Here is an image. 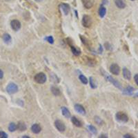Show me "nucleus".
<instances>
[{"label":"nucleus","instance_id":"nucleus-1","mask_svg":"<svg viewBox=\"0 0 138 138\" xmlns=\"http://www.w3.org/2000/svg\"><path fill=\"white\" fill-rule=\"evenodd\" d=\"M115 119L117 121L121 123H126L128 121V117L124 112H118L115 115Z\"/></svg>","mask_w":138,"mask_h":138},{"label":"nucleus","instance_id":"nucleus-2","mask_svg":"<svg viewBox=\"0 0 138 138\" xmlns=\"http://www.w3.org/2000/svg\"><path fill=\"white\" fill-rule=\"evenodd\" d=\"M46 75H45L44 72H39L37 73V75H35L34 77V80L35 82L40 84H43L46 82Z\"/></svg>","mask_w":138,"mask_h":138},{"label":"nucleus","instance_id":"nucleus-3","mask_svg":"<svg viewBox=\"0 0 138 138\" xmlns=\"http://www.w3.org/2000/svg\"><path fill=\"white\" fill-rule=\"evenodd\" d=\"M6 91L9 94H15L18 91V86L15 83H10L7 86Z\"/></svg>","mask_w":138,"mask_h":138},{"label":"nucleus","instance_id":"nucleus-4","mask_svg":"<svg viewBox=\"0 0 138 138\" xmlns=\"http://www.w3.org/2000/svg\"><path fill=\"white\" fill-rule=\"evenodd\" d=\"M106 79L108 81V82H110L113 85L115 86L116 88H117L118 89H120V90H122V86H121V84L118 81H117V79H114L113 77H111L110 75H107L106 77Z\"/></svg>","mask_w":138,"mask_h":138},{"label":"nucleus","instance_id":"nucleus-5","mask_svg":"<svg viewBox=\"0 0 138 138\" xmlns=\"http://www.w3.org/2000/svg\"><path fill=\"white\" fill-rule=\"evenodd\" d=\"M82 25L85 28H89L92 24V18L89 15H84L82 17Z\"/></svg>","mask_w":138,"mask_h":138},{"label":"nucleus","instance_id":"nucleus-6","mask_svg":"<svg viewBox=\"0 0 138 138\" xmlns=\"http://www.w3.org/2000/svg\"><path fill=\"white\" fill-rule=\"evenodd\" d=\"M110 71L115 75H118L120 72V68L117 64H112L110 66Z\"/></svg>","mask_w":138,"mask_h":138},{"label":"nucleus","instance_id":"nucleus-7","mask_svg":"<svg viewBox=\"0 0 138 138\" xmlns=\"http://www.w3.org/2000/svg\"><path fill=\"white\" fill-rule=\"evenodd\" d=\"M10 26L13 31H18L21 28L20 21L17 19H13L10 22Z\"/></svg>","mask_w":138,"mask_h":138},{"label":"nucleus","instance_id":"nucleus-8","mask_svg":"<svg viewBox=\"0 0 138 138\" xmlns=\"http://www.w3.org/2000/svg\"><path fill=\"white\" fill-rule=\"evenodd\" d=\"M55 126L56 128L58 130L59 132H64L66 130V126L61 120H56L55 121Z\"/></svg>","mask_w":138,"mask_h":138},{"label":"nucleus","instance_id":"nucleus-9","mask_svg":"<svg viewBox=\"0 0 138 138\" xmlns=\"http://www.w3.org/2000/svg\"><path fill=\"white\" fill-rule=\"evenodd\" d=\"M67 40H68V43H69V46H70V48H71V51H72V52L73 53V55H75V56H79V55L81 54V51H80L79 49H78L77 47L74 46L72 44L71 42H70L69 38L67 39Z\"/></svg>","mask_w":138,"mask_h":138},{"label":"nucleus","instance_id":"nucleus-10","mask_svg":"<svg viewBox=\"0 0 138 138\" xmlns=\"http://www.w3.org/2000/svg\"><path fill=\"white\" fill-rule=\"evenodd\" d=\"M74 108H75V110L78 113L81 114V115H84L86 114V110H85V108H84V106H82V105L77 104L75 105Z\"/></svg>","mask_w":138,"mask_h":138},{"label":"nucleus","instance_id":"nucleus-11","mask_svg":"<svg viewBox=\"0 0 138 138\" xmlns=\"http://www.w3.org/2000/svg\"><path fill=\"white\" fill-rule=\"evenodd\" d=\"M84 6L87 9H90L94 5V0H82Z\"/></svg>","mask_w":138,"mask_h":138},{"label":"nucleus","instance_id":"nucleus-12","mask_svg":"<svg viewBox=\"0 0 138 138\" xmlns=\"http://www.w3.org/2000/svg\"><path fill=\"white\" fill-rule=\"evenodd\" d=\"M135 88L131 86H128L125 89L123 90V94L126 95H133L134 92Z\"/></svg>","mask_w":138,"mask_h":138},{"label":"nucleus","instance_id":"nucleus-13","mask_svg":"<svg viewBox=\"0 0 138 138\" xmlns=\"http://www.w3.org/2000/svg\"><path fill=\"white\" fill-rule=\"evenodd\" d=\"M122 74L124 79L127 80H131V72L127 68H124L122 70Z\"/></svg>","mask_w":138,"mask_h":138},{"label":"nucleus","instance_id":"nucleus-14","mask_svg":"<svg viewBox=\"0 0 138 138\" xmlns=\"http://www.w3.org/2000/svg\"><path fill=\"white\" fill-rule=\"evenodd\" d=\"M31 131L34 134H38L41 132V128L39 124H34L31 126Z\"/></svg>","mask_w":138,"mask_h":138},{"label":"nucleus","instance_id":"nucleus-15","mask_svg":"<svg viewBox=\"0 0 138 138\" xmlns=\"http://www.w3.org/2000/svg\"><path fill=\"white\" fill-rule=\"evenodd\" d=\"M60 8H62L64 14L65 15H68V14L70 12V6H69V4H67V3H62V4H61V6H60Z\"/></svg>","mask_w":138,"mask_h":138},{"label":"nucleus","instance_id":"nucleus-16","mask_svg":"<svg viewBox=\"0 0 138 138\" xmlns=\"http://www.w3.org/2000/svg\"><path fill=\"white\" fill-rule=\"evenodd\" d=\"M115 3L116 5V6L119 8L123 9L126 7V3L124 0H115Z\"/></svg>","mask_w":138,"mask_h":138},{"label":"nucleus","instance_id":"nucleus-17","mask_svg":"<svg viewBox=\"0 0 138 138\" xmlns=\"http://www.w3.org/2000/svg\"><path fill=\"white\" fill-rule=\"evenodd\" d=\"M71 121H72V123L75 126L77 127H82V122L80 121L75 117H72L71 118Z\"/></svg>","mask_w":138,"mask_h":138},{"label":"nucleus","instance_id":"nucleus-18","mask_svg":"<svg viewBox=\"0 0 138 138\" xmlns=\"http://www.w3.org/2000/svg\"><path fill=\"white\" fill-rule=\"evenodd\" d=\"M17 126V129H18L19 131H21V132L25 131L26 129H27L26 125L25 123L23 122V121H19Z\"/></svg>","mask_w":138,"mask_h":138},{"label":"nucleus","instance_id":"nucleus-19","mask_svg":"<svg viewBox=\"0 0 138 138\" xmlns=\"http://www.w3.org/2000/svg\"><path fill=\"white\" fill-rule=\"evenodd\" d=\"M62 113L63 116L66 118H70V113L66 107H62Z\"/></svg>","mask_w":138,"mask_h":138},{"label":"nucleus","instance_id":"nucleus-20","mask_svg":"<svg viewBox=\"0 0 138 138\" xmlns=\"http://www.w3.org/2000/svg\"><path fill=\"white\" fill-rule=\"evenodd\" d=\"M3 41L6 43V44H10V43H11V41H12V38H11V36H10L9 34H8V33H5V34H3Z\"/></svg>","mask_w":138,"mask_h":138},{"label":"nucleus","instance_id":"nucleus-21","mask_svg":"<svg viewBox=\"0 0 138 138\" xmlns=\"http://www.w3.org/2000/svg\"><path fill=\"white\" fill-rule=\"evenodd\" d=\"M51 90L52 93L55 96H59L61 94L60 90L57 87H56V86H52L51 88Z\"/></svg>","mask_w":138,"mask_h":138},{"label":"nucleus","instance_id":"nucleus-22","mask_svg":"<svg viewBox=\"0 0 138 138\" xmlns=\"http://www.w3.org/2000/svg\"><path fill=\"white\" fill-rule=\"evenodd\" d=\"M106 14V9L104 6H101L99 9V15L101 18H103Z\"/></svg>","mask_w":138,"mask_h":138},{"label":"nucleus","instance_id":"nucleus-23","mask_svg":"<svg viewBox=\"0 0 138 138\" xmlns=\"http://www.w3.org/2000/svg\"><path fill=\"white\" fill-rule=\"evenodd\" d=\"M88 131L93 135H97V128L94 126H92V125H88Z\"/></svg>","mask_w":138,"mask_h":138},{"label":"nucleus","instance_id":"nucleus-24","mask_svg":"<svg viewBox=\"0 0 138 138\" xmlns=\"http://www.w3.org/2000/svg\"><path fill=\"white\" fill-rule=\"evenodd\" d=\"M79 38H80V39L82 40V43L84 44L86 46H87V48H90V45H89V42L86 39V38H85L83 35H79Z\"/></svg>","mask_w":138,"mask_h":138},{"label":"nucleus","instance_id":"nucleus-25","mask_svg":"<svg viewBox=\"0 0 138 138\" xmlns=\"http://www.w3.org/2000/svg\"><path fill=\"white\" fill-rule=\"evenodd\" d=\"M89 82H90V87H91L92 88H93V89L96 88L97 87V84L95 83V80H94V78L92 77H90Z\"/></svg>","mask_w":138,"mask_h":138},{"label":"nucleus","instance_id":"nucleus-26","mask_svg":"<svg viewBox=\"0 0 138 138\" xmlns=\"http://www.w3.org/2000/svg\"><path fill=\"white\" fill-rule=\"evenodd\" d=\"M17 129V126L15 123H10L8 126V130L10 132H14Z\"/></svg>","mask_w":138,"mask_h":138},{"label":"nucleus","instance_id":"nucleus-27","mask_svg":"<svg viewBox=\"0 0 138 138\" xmlns=\"http://www.w3.org/2000/svg\"><path fill=\"white\" fill-rule=\"evenodd\" d=\"M94 121H95V122L97 124H98V125H100V126H102V125H103L104 124L103 120H102L100 117H98V116H95V117H94Z\"/></svg>","mask_w":138,"mask_h":138},{"label":"nucleus","instance_id":"nucleus-28","mask_svg":"<svg viewBox=\"0 0 138 138\" xmlns=\"http://www.w3.org/2000/svg\"><path fill=\"white\" fill-rule=\"evenodd\" d=\"M79 79H80V81H81V82H82L84 84H87L88 82V79H87V78H86V77L84 75H82V74L79 75Z\"/></svg>","mask_w":138,"mask_h":138},{"label":"nucleus","instance_id":"nucleus-29","mask_svg":"<svg viewBox=\"0 0 138 138\" xmlns=\"http://www.w3.org/2000/svg\"><path fill=\"white\" fill-rule=\"evenodd\" d=\"M46 41H48V43H50L51 44H52L54 43V39H53V37L52 36H48V37L46 38Z\"/></svg>","mask_w":138,"mask_h":138},{"label":"nucleus","instance_id":"nucleus-30","mask_svg":"<svg viewBox=\"0 0 138 138\" xmlns=\"http://www.w3.org/2000/svg\"><path fill=\"white\" fill-rule=\"evenodd\" d=\"M0 138H8V135L3 131H0Z\"/></svg>","mask_w":138,"mask_h":138},{"label":"nucleus","instance_id":"nucleus-31","mask_svg":"<svg viewBox=\"0 0 138 138\" xmlns=\"http://www.w3.org/2000/svg\"><path fill=\"white\" fill-rule=\"evenodd\" d=\"M134 81L135 84H137L138 86V74H136V75H135L134 76Z\"/></svg>","mask_w":138,"mask_h":138},{"label":"nucleus","instance_id":"nucleus-32","mask_svg":"<svg viewBox=\"0 0 138 138\" xmlns=\"http://www.w3.org/2000/svg\"><path fill=\"white\" fill-rule=\"evenodd\" d=\"M123 138H134V137L133 135H131V134H125L123 136Z\"/></svg>","mask_w":138,"mask_h":138},{"label":"nucleus","instance_id":"nucleus-33","mask_svg":"<svg viewBox=\"0 0 138 138\" xmlns=\"http://www.w3.org/2000/svg\"><path fill=\"white\" fill-rule=\"evenodd\" d=\"M3 77V71L0 69V79H2Z\"/></svg>","mask_w":138,"mask_h":138},{"label":"nucleus","instance_id":"nucleus-34","mask_svg":"<svg viewBox=\"0 0 138 138\" xmlns=\"http://www.w3.org/2000/svg\"><path fill=\"white\" fill-rule=\"evenodd\" d=\"M103 51V47L102 46V45H100V53H102Z\"/></svg>","mask_w":138,"mask_h":138},{"label":"nucleus","instance_id":"nucleus-35","mask_svg":"<svg viewBox=\"0 0 138 138\" xmlns=\"http://www.w3.org/2000/svg\"><path fill=\"white\" fill-rule=\"evenodd\" d=\"M99 138H107L108 137L107 136H105V135H102L101 136H100Z\"/></svg>","mask_w":138,"mask_h":138},{"label":"nucleus","instance_id":"nucleus-36","mask_svg":"<svg viewBox=\"0 0 138 138\" xmlns=\"http://www.w3.org/2000/svg\"><path fill=\"white\" fill-rule=\"evenodd\" d=\"M134 97H138V92L134 95Z\"/></svg>","mask_w":138,"mask_h":138},{"label":"nucleus","instance_id":"nucleus-37","mask_svg":"<svg viewBox=\"0 0 138 138\" xmlns=\"http://www.w3.org/2000/svg\"><path fill=\"white\" fill-rule=\"evenodd\" d=\"M104 3V4H105V3H106V2H107V0H104L103 1H102Z\"/></svg>","mask_w":138,"mask_h":138},{"label":"nucleus","instance_id":"nucleus-38","mask_svg":"<svg viewBox=\"0 0 138 138\" xmlns=\"http://www.w3.org/2000/svg\"><path fill=\"white\" fill-rule=\"evenodd\" d=\"M22 138H30L29 137H28V136H23Z\"/></svg>","mask_w":138,"mask_h":138},{"label":"nucleus","instance_id":"nucleus-39","mask_svg":"<svg viewBox=\"0 0 138 138\" xmlns=\"http://www.w3.org/2000/svg\"><path fill=\"white\" fill-rule=\"evenodd\" d=\"M36 1H37V2H41L42 0H35Z\"/></svg>","mask_w":138,"mask_h":138},{"label":"nucleus","instance_id":"nucleus-40","mask_svg":"<svg viewBox=\"0 0 138 138\" xmlns=\"http://www.w3.org/2000/svg\"><path fill=\"white\" fill-rule=\"evenodd\" d=\"M131 1H135V0H131Z\"/></svg>","mask_w":138,"mask_h":138},{"label":"nucleus","instance_id":"nucleus-41","mask_svg":"<svg viewBox=\"0 0 138 138\" xmlns=\"http://www.w3.org/2000/svg\"><path fill=\"white\" fill-rule=\"evenodd\" d=\"M7 1H8V0H7Z\"/></svg>","mask_w":138,"mask_h":138}]
</instances>
